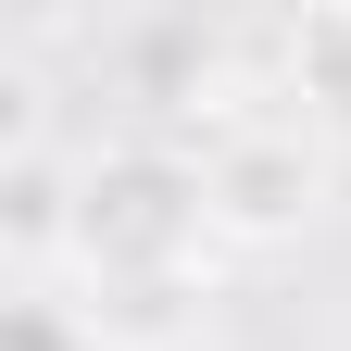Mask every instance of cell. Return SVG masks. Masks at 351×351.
Wrapping results in <instances>:
<instances>
[{
    "instance_id": "cell-1",
    "label": "cell",
    "mask_w": 351,
    "mask_h": 351,
    "mask_svg": "<svg viewBox=\"0 0 351 351\" xmlns=\"http://www.w3.org/2000/svg\"><path fill=\"white\" fill-rule=\"evenodd\" d=\"M201 239H213L201 151H176V138H113V151L75 163V263H88L113 301L189 289Z\"/></svg>"
},
{
    "instance_id": "cell-2",
    "label": "cell",
    "mask_w": 351,
    "mask_h": 351,
    "mask_svg": "<svg viewBox=\"0 0 351 351\" xmlns=\"http://www.w3.org/2000/svg\"><path fill=\"white\" fill-rule=\"evenodd\" d=\"M201 189H213V226L239 239H276L314 213V138H301L289 113H213L201 138Z\"/></svg>"
},
{
    "instance_id": "cell-3",
    "label": "cell",
    "mask_w": 351,
    "mask_h": 351,
    "mask_svg": "<svg viewBox=\"0 0 351 351\" xmlns=\"http://www.w3.org/2000/svg\"><path fill=\"white\" fill-rule=\"evenodd\" d=\"M13 351H101V326H88V314H63V301H13Z\"/></svg>"
}]
</instances>
